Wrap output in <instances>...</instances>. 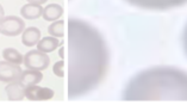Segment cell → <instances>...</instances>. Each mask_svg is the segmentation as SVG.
<instances>
[{
  "instance_id": "obj_19",
  "label": "cell",
  "mask_w": 187,
  "mask_h": 105,
  "mask_svg": "<svg viewBox=\"0 0 187 105\" xmlns=\"http://www.w3.org/2000/svg\"><path fill=\"white\" fill-rule=\"evenodd\" d=\"M4 14H5V11H4V9H2V6L0 5V19L4 17Z\"/></svg>"
},
{
  "instance_id": "obj_6",
  "label": "cell",
  "mask_w": 187,
  "mask_h": 105,
  "mask_svg": "<svg viewBox=\"0 0 187 105\" xmlns=\"http://www.w3.org/2000/svg\"><path fill=\"white\" fill-rule=\"evenodd\" d=\"M22 68L19 64H14L9 61H0V81L1 83H12L18 81L22 74Z\"/></svg>"
},
{
  "instance_id": "obj_9",
  "label": "cell",
  "mask_w": 187,
  "mask_h": 105,
  "mask_svg": "<svg viewBox=\"0 0 187 105\" xmlns=\"http://www.w3.org/2000/svg\"><path fill=\"white\" fill-rule=\"evenodd\" d=\"M42 79H43V74L41 73V71L28 68L26 71L22 72L18 81H21L24 86H29V85H37L42 81Z\"/></svg>"
},
{
  "instance_id": "obj_20",
  "label": "cell",
  "mask_w": 187,
  "mask_h": 105,
  "mask_svg": "<svg viewBox=\"0 0 187 105\" xmlns=\"http://www.w3.org/2000/svg\"><path fill=\"white\" fill-rule=\"evenodd\" d=\"M58 54H60V57H65V55H63V48H60Z\"/></svg>"
},
{
  "instance_id": "obj_2",
  "label": "cell",
  "mask_w": 187,
  "mask_h": 105,
  "mask_svg": "<svg viewBox=\"0 0 187 105\" xmlns=\"http://www.w3.org/2000/svg\"><path fill=\"white\" fill-rule=\"evenodd\" d=\"M124 100H187V73L156 67L133 76L123 92Z\"/></svg>"
},
{
  "instance_id": "obj_7",
  "label": "cell",
  "mask_w": 187,
  "mask_h": 105,
  "mask_svg": "<svg viewBox=\"0 0 187 105\" xmlns=\"http://www.w3.org/2000/svg\"><path fill=\"white\" fill-rule=\"evenodd\" d=\"M54 91L48 87H41L36 85H29L24 88V95L32 102H41V100H49L54 97Z\"/></svg>"
},
{
  "instance_id": "obj_1",
  "label": "cell",
  "mask_w": 187,
  "mask_h": 105,
  "mask_svg": "<svg viewBox=\"0 0 187 105\" xmlns=\"http://www.w3.org/2000/svg\"><path fill=\"white\" fill-rule=\"evenodd\" d=\"M109 67V50L99 31L77 18L68 21V95L77 98L97 88Z\"/></svg>"
},
{
  "instance_id": "obj_12",
  "label": "cell",
  "mask_w": 187,
  "mask_h": 105,
  "mask_svg": "<svg viewBox=\"0 0 187 105\" xmlns=\"http://www.w3.org/2000/svg\"><path fill=\"white\" fill-rule=\"evenodd\" d=\"M63 14V9L58 4H50L45 9H43V18L48 21H54L58 19Z\"/></svg>"
},
{
  "instance_id": "obj_11",
  "label": "cell",
  "mask_w": 187,
  "mask_h": 105,
  "mask_svg": "<svg viewBox=\"0 0 187 105\" xmlns=\"http://www.w3.org/2000/svg\"><path fill=\"white\" fill-rule=\"evenodd\" d=\"M22 17L29 21H35L38 19L42 13H43V7L41 5H35V4H26L24 5L21 10Z\"/></svg>"
},
{
  "instance_id": "obj_18",
  "label": "cell",
  "mask_w": 187,
  "mask_h": 105,
  "mask_svg": "<svg viewBox=\"0 0 187 105\" xmlns=\"http://www.w3.org/2000/svg\"><path fill=\"white\" fill-rule=\"evenodd\" d=\"M184 42H185V49H186V52H187V26L185 29V35H184Z\"/></svg>"
},
{
  "instance_id": "obj_15",
  "label": "cell",
  "mask_w": 187,
  "mask_h": 105,
  "mask_svg": "<svg viewBox=\"0 0 187 105\" xmlns=\"http://www.w3.org/2000/svg\"><path fill=\"white\" fill-rule=\"evenodd\" d=\"M49 35L56 38H62L65 36V21H55L48 28Z\"/></svg>"
},
{
  "instance_id": "obj_5",
  "label": "cell",
  "mask_w": 187,
  "mask_h": 105,
  "mask_svg": "<svg viewBox=\"0 0 187 105\" xmlns=\"http://www.w3.org/2000/svg\"><path fill=\"white\" fill-rule=\"evenodd\" d=\"M23 62L29 69L44 71L50 64V57L45 52H39L38 49L37 50H30V52L25 54Z\"/></svg>"
},
{
  "instance_id": "obj_10",
  "label": "cell",
  "mask_w": 187,
  "mask_h": 105,
  "mask_svg": "<svg viewBox=\"0 0 187 105\" xmlns=\"http://www.w3.org/2000/svg\"><path fill=\"white\" fill-rule=\"evenodd\" d=\"M41 40V31L36 26H30L28 29H24L22 37V42L25 47H33Z\"/></svg>"
},
{
  "instance_id": "obj_17",
  "label": "cell",
  "mask_w": 187,
  "mask_h": 105,
  "mask_svg": "<svg viewBox=\"0 0 187 105\" xmlns=\"http://www.w3.org/2000/svg\"><path fill=\"white\" fill-rule=\"evenodd\" d=\"M48 0H28L29 4H35V5H42V4H45Z\"/></svg>"
},
{
  "instance_id": "obj_13",
  "label": "cell",
  "mask_w": 187,
  "mask_h": 105,
  "mask_svg": "<svg viewBox=\"0 0 187 105\" xmlns=\"http://www.w3.org/2000/svg\"><path fill=\"white\" fill-rule=\"evenodd\" d=\"M60 45V42L56 37H44V38H41L38 43H37V49L42 52H54L56 48Z\"/></svg>"
},
{
  "instance_id": "obj_3",
  "label": "cell",
  "mask_w": 187,
  "mask_h": 105,
  "mask_svg": "<svg viewBox=\"0 0 187 105\" xmlns=\"http://www.w3.org/2000/svg\"><path fill=\"white\" fill-rule=\"evenodd\" d=\"M133 6L145 9V10L163 11L173 9L186 4L187 0H126Z\"/></svg>"
},
{
  "instance_id": "obj_14",
  "label": "cell",
  "mask_w": 187,
  "mask_h": 105,
  "mask_svg": "<svg viewBox=\"0 0 187 105\" xmlns=\"http://www.w3.org/2000/svg\"><path fill=\"white\" fill-rule=\"evenodd\" d=\"M2 57L11 63L14 64H21L24 60V56H23L21 52L13 48H5L2 50Z\"/></svg>"
},
{
  "instance_id": "obj_4",
  "label": "cell",
  "mask_w": 187,
  "mask_h": 105,
  "mask_svg": "<svg viewBox=\"0 0 187 105\" xmlns=\"http://www.w3.org/2000/svg\"><path fill=\"white\" fill-rule=\"evenodd\" d=\"M25 29V23L17 16H7L0 19V33L14 37L22 33Z\"/></svg>"
},
{
  "instance_id": "obj_8",
  "label": "cell",
  "mask_w": 187,
  "mask_h": 105,
  "mask_svg": "<svg viewBox=\"0 0 187 105\" xmlns=\"http://www.w3.org/2000/svg\"><path fill=\"white\" fill-rule=\"evenodd\" d=\"M25 86L21 81H12L5 87V92L7 95V99L12 102H21L25 98L24 95Z\"/></svg>"
},
{
  "instance_id": "obj_16",
  "label": "cell",
  "mask_w": 187,
  "mask_h": 105,
  "mask_svg": "<svg viewBox=\"0 0 187 105\" xmlns=\"http://www.w3.org/2000/svg\"><path fill=\"white\" fill-rule=\"evenodd\" d=\"M53 72H54V74H55L56 76H58V78H63V76H65V62H63V60L57 61V62L54 64Z\"/></svg>"
}]
</instances>
